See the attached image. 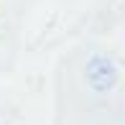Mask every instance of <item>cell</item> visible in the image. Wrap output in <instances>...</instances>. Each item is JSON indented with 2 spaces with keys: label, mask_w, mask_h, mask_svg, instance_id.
Returning <instances> with one entry per match:
<instances>
[{
  "label": "cell",
  "mask_w": 125,
  "mask_h": 125,
  "mask_svg": "<svg viewBox=\"0 0 125 125\" xmlns=\"http://www.w3.org/2000/svg\"><path fill=\"white\" fill-rule=\"evenodd\" d=\"M87 79H89V84L94 89H110L115 84V79H117V69H115V64L110 59L97 56L87 66Z\"/></svg>",
  "instance_id": "6da1fadb"
}]
</instances>
